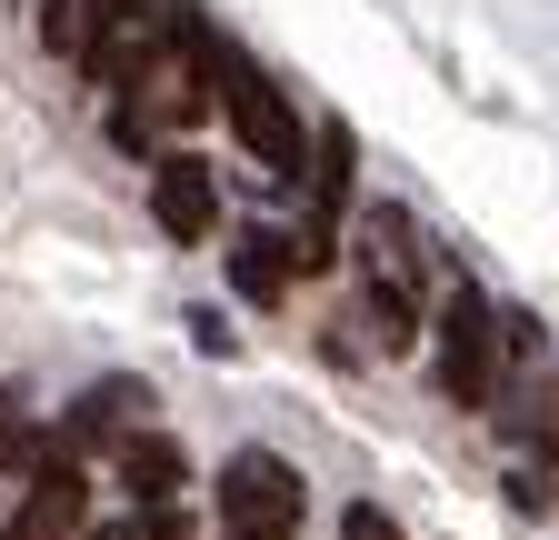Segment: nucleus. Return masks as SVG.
Instances as JSON below:
<instances>
[{"mask_svg": "<svg viewBox=\"0 0 559 540\" xmlns=\"http://www.w3.org/2000/svg\"><path fill=\"white\" fill-rule=\"evenodd\" d=\"M290 270H300V240H280V231H240V240H230V291L260 301V310L290 291Z\"/></svg>", "mask_w": 559, "mask_h": 540, "instance_id": "10", "label": "nucleus"}, {"mask_svg": "<svg viewBox=\"0 0 559 540\" xmlns=\"http://www.w3.org/2000/svg\"><path fill=\"white\" fill-rule=\"evenodd\" d=\"M340 540H409V530H400L380 501H349V510H340Z\"/></svg>", "mask_w": 559, "mask_h": 540, "instance_id": "12", "label": "nucleus"}, {"mask_svg": "<svg viewBox=\"0 0 559 540\" xmlns=\"http://www.w3.org/2000/svg\"><path fill=\"white\" fill-rule=\"evenodd\" d=\"M360 310H370V341L380 351H409L419 341V231L400 200H370L360 211Z\"/></svg>", "mask_w": 559, "mask_h": 540, "instance_id": "2", "label": "nucleus"}, {"mask_svg": "<svg viewBox=\"0 0 559 540\" xmlns=\"http://www.w3.org/2000/svg\"><path fill=\"white\" fill-rule=\"evenodd\" d=\"M500 361H510V330H500V301L479 281H460L430 320V371H440V400L450 411H500Z\"/></svg>", "mask_w": 559, "mask_h": 540, "instance_id": "1", "label": "nucleus"}, {"mask_svg": "<svg viewBox=\"0 0 559 540\" xmlns=\"http://www.w3.org/2000/svg\"><path fill=\"white\" fill-rule=\"evenodd\" d=\"M91 540H140V530H91Z\"/></svg>", "mask_w": 559, "mask_h": 540, "instance_id": "14", "label": "nucleus"}, {"mask_svg": "<svg viewBox=\"0 0 559 540\" xmlns=\"http://www.w3.org/2000/svg\"><path fill=\"white\" fill-rule=\"evenodd\" d=\"M0 540H91V481H81V460H70L60 441L31 470V491H21V510H11Z\"/></svg>", "mask_w": 559, "mask_h": 540, "instance_id": "5", "label": "nucleus"}, {"mask_svg": "<svg viewBox=\"0 0 559 540\" xmlns=\"http://www.w3.org/2000/svg\"><path fill=\"white\" fill-rule=\"evenodd\" d=\"M221 120L240 130V151L270 180H310V130H300V110L280 101V81L260 71L240 40H221Z\"/></svg>", "mask_w": 559, "mask_h": 540, "instance_id": "3", "label": "nucleus"}, {"mask_svg": "<svg viewBox=\"0 0 559 540\" xmlns=\"http://www.w3.org/2000/svg\"><path fill=\"white\" fill-rule=\"evenodd\" d=\"M190 341H200L210 361H230V351H240V341H230V320H221V310H190Z\"/></svg>", "mask_w": 559, "mask_h": 540, "instance_id": "13", "label": "nucleus"}, {"mask_svg": "<svg viewBox=\"0 0 559 540\" xmlns=\"http://www.w3.org/2000/svg\"><path fill=\"white\" fill-rule=\"evenodd\" d=\"M151 221H160L180 250L221 231V180H210V161H190V151H160V161H151Z\"/></svg>", "mask_w": 559, "mask_h": 540, "instance_id": "6", "label": "nucleus"}, {"mask_svg": "<svg viewBox=\"0 0 559 540\" xmlns=\"http://www.w3.org/2000/svg\"><path fill=\"white\" fill-rule=\"evenodd\" d=\"M140 411H151V380H130V371H110V380H91L81 400H70V421H60L50 441H60L70 460H81V450H100V441L120 450L130 431H151V421H140Z\"/></svg>", "mask_w": 559, "mask_h": 540, "instance_id": "7", "label": "nucleus"}, {"mask_svg": "<svg viewBox=\"0 0 559 540\" xmlns=\"http://www.w3.org/2000/svg\"><path fill=\"white\" fill-rule=\"evenodd\" d=\"M500 431H510L520 450H539V460H559V371H549V380H539V390L520 400V411H510Z\"/></svg>", "mask_w": 559, "mask_h": 540, "instance_id": "11", "label": "nucleus"}, {"mask_svg": "<svg viewBox=\"0 0 559 540\" xmlns=\"http://www.w3.org/2000/svg\"><path fill=\"white\" fill-rule=\"evenodd\" d=\"M300 510H310V491L280 450H230L221 460V530L230 540H300Z\"/></svg>", "mask_w": 559, "mask_h": 540, "instance_id": "4", "label": "nucleus"}, {"mask_svg": "<svg viewBox=\"0 0 559 540\" xmlns=\"http://www.w3.org/2000/svg\"><path fill=\"white\" fill-rule=\"evenodd\" d=\"M160 21V0H81V60H91V81L120 71V50Z\"/></svg>", "mask_w": 559, "mask_h": 540, "instance_id": "9", "label": "nucleus"}, {"mask_svg": "<svg viewBox=\"0 0 559 540\" xmlns=\"http://www.w3.org/2000/svg\"><path fill=\"white\" fill-rule=\"evenodd\" d=\"M110 460H120V491H130L140 510H170V501L190 491V450H180L170 431H130Z\"/></svg>", "mask_w": 559, "mask_h": 540, "instance_id": "8", "label": "nucleus"}]
</instances>
